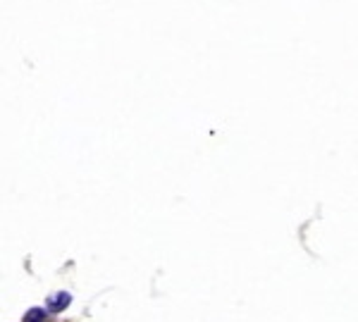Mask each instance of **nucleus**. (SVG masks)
Masks as SVG:
<instances>
[{
	"mask_svg": "<svg viewBox=\"0 0 358 322\" xmlns=\"http://www.w3.org/2000/svg\"><path fill=\"white\" fill-rule=\"evenodd\" d=\"M69 301H72V296H69L67 292H60V294H56V296H51L48 298V310H51V313H60V310H65L69 305Z\"/></svg>",
	"mask_w": 358,
	"mask_h": 322,
	"instance_id": "1",
	"label": "nucleus"
},
{
	"mask_svg": "<svg viewBox=\"0 0 358 322\" xmlns=\"http://www.w3.org/2000/svg\"><path fill=\"white\" fill-rule=\"evenodd\" d=\"M22 322H48V315L43 308H31L29 313L24 315V320Z\"/></svg>",
	"mask_w": 358,
	"mask_h": 322,
	"instance_id": "2",
	"label": "nucleus"
}]
</instances>
